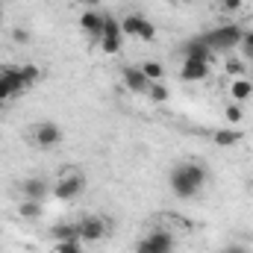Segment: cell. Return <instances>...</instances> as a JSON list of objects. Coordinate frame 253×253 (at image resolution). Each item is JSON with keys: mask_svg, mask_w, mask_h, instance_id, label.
<instances>
[{"mask_svg": "<svg viewBox=\"0 0 253 253\" xmlns=\"http://www.w3.org/2000/svg\"><path fill=\"white\" fill-rule=\"evenodd\" d=\"M168 186H171V191L177 197L191 200V197H197L203 191V186H206V168L197 165V162H180V165L171 168Z\"/></svg>", "mask_w": 253, "mask_h": 253, "instance_id": "obj_1", "label": "cell"}, {"mask_svg": "<svg viewBox=\"0 0 253 253\" xmlns=\"http://www.w3.org/2000/svg\"><path fill=\"white\" fill-rule=\"evenodd\" d=\"M203 39H206V44H209L215 53H230V50H236V47L242 44L245 27H239V24H221V27L206 30Z\"/></svg>", "mask_w": 253, "mask_h": 253, "instance_id": "obj_2", "label": "cell"}, {"mask_svg": "<svg viewBox=\"0 0 253 253\" xmlns=\"http://www.w3.org/2000/svg\"><path fill=\"white\" fill-rule=\"evenodd\" d=\"M85 191V174L80 171V168H74V165H68L59 171V177H56V183L50 186V194L56 197V200H74V197H80Z\"/></svg>", "mask_w": 253, "mask_h": 253, "instance_id": "obj_3", "label": "cell"}, {"mask_svg": "<svg viewBox=\"0 0 253 253\" xmlns=\"http://www.w3.org/2000/svg\"><path fill=\"white\" fill-rule=\"evenodd\" d=\"M174 248H177L174 233L165 227H153L135 242V253H174Z\"/></svg>", "mask_w": 253, "mask_h": 253, "instance_id": "obj_4", "label": "cell"}, {"mask_svg": "<svg viewBox=\"0 0 253 253\" xmlns=\"http://www.w3.org/2000/svg\"><path fill=\"white\" fill-rule=\"evenodd\" d=\"M24 80H21V65H3L0 68V103H9L12 97H18L24 91Z\"/></svg>", "mask_w": 253, "mask_h": 253, "instance_id": "obj_5", "label": "cell"}, {"mask_svg": "<svg viewBox=\"0 0 253 253\" xmlns=\"http://www.w3.org/2000/svg\"><path fill=\"white\" fill-rule=\"evenodd\" d=\"M30 138H33L36 147L50 150V147L62 144V126L56 124V121H39V124H33V129H30Z\"/></svg>", "mask_w": 253, "mask_h": 253, "instance_id": "obj_6", "label": "cell"}, {"mask_svg": "<svg viewBox=\"0 0 253 253\" xmlns=\"http://www.w3.org/2000/svg\"><path fill=\"white\" fill-rule=\"evenodd\" d=\"M121 33L126 39H135V42H153L156 39V27L141 15H124L121 18Z\"/></svg>", "mask_w": 253, "mask_h": 253, "instance_id": "obj_7", "label": "cell"}, {"mask_svg": "<svg viewBox=\"0 0 253 253\" xmlns=\"http://www.w3.org/2000/svg\"><path fill=\"white\" fill-rule=\"evenodd\" d=\"M77 236H80V242H100L106 236V218H100V215H83L77 221Z\"/></svg>", "mask_w": 253, "mask_h": 253, "instance_id": "obj_8", "label": "cell"}, {"mask_svg": "<svg viewBox=\"0 0 253 253\" xmlns=\"http://www.w3.org/2000/svg\"><path fill=\"white\" fill-rule=\"evenodd\" d=\"M218 53L206 44V39H203V33L200 36H194V39H189L186 44H183V59H200V62H212Z\"/></svg>", "mask_w": 253, "mask_h": 253, "instance_id": "obj_9", "label": "cell"}, {"mask_svg": "<svg viewBox=\"0 0 253 253\" xmlns=\"http://www.w3.org/2000/svg\"><path fill=\"white\" fill-rule=\"evenodd\" d=\"M121 80H124V85L129 88V91H135V94H147L150 80L144 77L141 65H126L124 71H121Z\"/></svg>", "mask_w": 253, "mask_h": 253, "instance_id": "obj_10", "label": "cell"}, {"mask_svg": "<svg viewBox=\"0 0 253 253\" xmlns=\"http://www.w3.org/2000/svg\"><path fill=\"white\" fill-rule=\"evenodd\" d=\"M21 194H24V200H44L47 194H50V183L44 180V177H30V180H24V186H21Z\"/></svg>", "mask_w": 253, "mask_h": 253, "instance_id": "obj_11", "label": "cell"}, {"mask_svg": "<svg viewBox=\"0 0 253 253\" xmlns=\"http://www.w3.org/2000/svg\"><path fill=\"white\" fill-rule=\"evenodd\" d=\"M209 77V62H200V59H183L180 65V80L183 83H200Z\"/></svg>", "mask_w": 253, "mask_h": 253, "instance_id": "obj_12", "label": "cell"}, {"mask_svg": "<svg viewBox=\"0 0 253 253\" xmlns=\"http://www.w3.org/2000/svg\"><path fill=\"white\" fill-rule=\"evenodd\" d=\"M103 18H106V12H100V9H85V12L80 15V30H83L85 36H94V39H100Z\"/></svg>", "mask_w": 253, "mask_h": 253, "instance_id": "obj_13", "label": "cell"}, {"mask_svg": "<svg viewBox=\"0 0 253 253\" xmlns=\"http://www.w3.org/2000/svg\"><path fill=\"white\" fill-rule=\"evenodd\" d=\"M251 97H253V83H251V77H236V80L230 83V100L245 106Z\"/></svg>", "mask_w": 253, "mask_h": 253, "instance_id": "obj_14", "label": "cell"}, {"mask_svg": "<svg viewBox=\"0 0 253 253\" xmlns=\"http://www.w3.org/2000/svg\"><path fill=\"white\" fill-rule=\"evenodd\" d=\"M242 138H245V135H242L239 129H230V126H221V129L212 132V141H215L218 147H236Z\"/></svg>", "mask_w": 253, "mask_h": 253, "instance_id": "obj_15", "label": "cell"}, {"mask_svg": "<svg viewBox=\"0 0 253 253\" xmlns=\"http://www.w3.org/2000/svg\"><path fill=\"white\" fill-rule=\"evenodd\" d=\"M50 239L53 242H68V239H80L77 236V221H59L50 227Z\"/></svg>", "mask_w": 253, "mask_h": 253, "instance_id": "obj_16", "label": "cell"}, {"mask_svg": "<svg viewBox=\"0 0 253 253\" xmlns=\"http://www.w3.org/2000/svg\"><path fill=\"white\" fill-rule=\"evenodd\" d=\"M121 47H124V36H103L100 39L103 56H115V53H121Z\"/></svg>", "mask_w": 253, "mask_h": 253, "instance_id": "obj_17", "label": "cell"}, {"mask_svg": "<svg viewBox=\"0 0 253 253\" xmlns=\"http://www.w3.org/2000/svg\"><path fill=\"white\" fill-rule=\"evenodd\" d=\"M21 80H24L27 88L36 85V83L42 80V68H39V65H21Z\"/></svg>", "mask_w": 253, "mask_h": 253, "instance_id": "obj_18", "label": "cell"}, {"mask_svg": "<svg viewBox=\"0 0 253 253\" xmlns=\"http://www.w3.org/2000/svg\"><path fill=\"white\" fill-rule=\"evenodd\" d=\"M224 71L236 80V77H245V71H248V65L245 59H239V56H227V62H224Z\"/></svg>", "mask_w": 253, "mask_h": 253, "instance_id": "obj_19", "label": "cell"}, {"mask_svg": "<svg viewBox=\"0 0 253 253\" xmlns=\"http://www.w3.org/2000/svg\"><path fill=\"white\" fill-rule=\"evenodd\" d=\"M147 97H150V103H156V106H159V103H165V100H168V88H165L162 83H150V85H147Z\"/></svg>", "mask_w": 253, "mask_h": 253, "instance_id": "obj_20", "label": "cell"}, {"mask_svg": "<svg viewBox=\"0 0 253 253\" xmlns=\"http://www.w3.org/2000/svg\"><path fill=\"white\" fill-rule=\"evenodd\" d=\"M141 71H144V77H147L150 83H162V77H165V68H162L159 62H144Z\"/></svg>", "mask_w": 253, "mask_h": 253, "instance_id": "obj_21", "label": "cell"}, {"mask_svg": "<svg viewBox=\"0 0 253 253\" xmlns=\"http://www.w3.org/2000/svg\"><path fill=\"white\" fill-rule=\"evenodd\" d=\"M224 118H227V124H242V118H245L242 103H227L224 106Z\"/></svg>", "mask_w": 253, "mask_h": 253, "instance_id": "obj_22", "label": "cell"}, {"mask_svg": "<svg viewBox=\"0 0 253 253\" xmlns=\"http://www.w3.org/2000/svg\"><path fill=\"white\" fill-rule=\"evenodd\" d=\"M18 212H21V218H39L42 215V203L39 200H24L18 206Z\"/></svg>", "mask_w": 253, "mask_h": 253, "instance_id": "obj_23", "label": "cell"}, {"mask_svg": "<svg viewBox=\"0 0 253 253\" xmlns=\"http://www.w3.org/2000/svg\"><path fill=\"white\" fill-rule=\"evenodd\" d=\"M242 9H245V0H218V12L224 15H236Z\"/></svg>", "mask_w": 253, "mask_h": 253, "instance_id": "obj_24", "label": "cell"}, {"mask_svg": "<svg viewBox=\"0 0 253 253\" xmlns=\"http://www.w3.org/2000/svg\"><path fill=\"white\" fill-rule=\"evenodd\" d=\"M56 253H83L80 239H68V242H56Z\"/></svg>", "mask_w": 253, "mask_h": 253, "instance_id": "obj_25", "label": "cell"}, {"mask_svg": "<svg viewBox=\"0 0 253 253\" xmlns=\"http://www.w3.org/2000/svg\"><path fill=\"white\" fill-rule=\"evenodd\" d=\"M239 47H242V53L253 62V30H245V39H242V44H239Z\"/></svg>", "mask_w": 253, "mask_h": 253, "instance_id": "obj_26", "label": "cell"}, {"mask_svg": "<svg viewBox=\"0 0 253 253\" xmlns=\"http://www.w3.org/2000/svg\"><path fill=\"white\" fill-rule=\"evenodd\" d=\"M12 42H15V44H30V42H33V36H30V30L15 27V30H12Z\"/></svg>", "mask_w": 253, "mask_h": 253, "instance_id": "obj_27", "label": "cell"}, {"mask_svg": "<svg viewBox=\"0 0 253 253\" xmlns=\"http://www.w3.org/2000/svg\"><path fill=\"white\" fill-rule=\"evenodd\" d=\"M218 253H251L245 245H227V248H221Z\"/></svg>", "mask_w": 253, "mask_h": 253, "instance_id": "obj_28", "label": "cell"}, {"mask_svg": "<svg viewBox=\"0 0 253 253\" xmlns=\"http://www.w3.org/2000/svg\"><path fill=\"white\" fill-rule=\"evenodd\" d=\"M83 3H85V9H97V3H100V0H83Z\"/></svg>", "mask_w": 253, "mask_h": 253, "instance_id": "obj_29", "label": "cell"}, {"mask_svg": "<svg viewBox=\"0 0 253 253\" xmlns=\"http://www.w3.org/2000/svg\"><path fill=\"white\" fill-rule=\"evenodd\" d=\"M0 24H3V6H0Z\"/></svg>", "mask_w": 253, "mask_h": 253, "instance_id": "obj_30", "label": "cell"}, {"mask_svg": "<svg viewBox=\"0 0 253 253\" xmlns=\"http://www.w3.org/2000/svg\"><path fill=\"white\" fill-rule=\"evenodd\" d=\"M71 3H83V0H71Z\"/></svg>", "mask_w": 253, "mask_h": 253, "instance_id": "obj_31", "label": "cell"}, {"mask_svg": "<svg viewBox=\"0 0 253 253\" xmlns=\"http://www.w3.org/2000/svg\"><path fill=\"white\" fill-rule=\"evenodd\" d=\"M251 191H253V180H251Z\"/></svg>", "mask_w": 253, "mask_h": 253, "instance_id": "obj_32", "label": "cell"}, {"mask_svg": "<svg viewBox=\"0 0 253 253\" xmlns=\"http://www.w3.org/2000/svg\"><path fill=\"white\" fill-rule=\"evenodd\" d=\"M251 83H253V77H251Z\"/></svg>", "mask_w": 253, "mask_h": 253, "instance_id": "obj_33", "label": "cell"}]
</instances>
